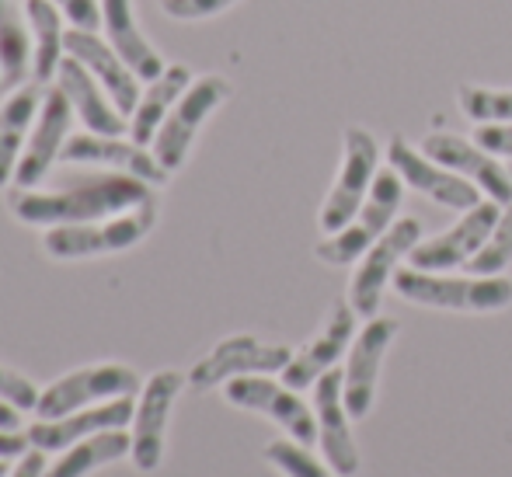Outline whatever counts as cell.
<instances>
[{"label":"cell","instance_id":"1","mask_svg":"<svg viewBox=\"0 0 512 477\" xmlns=\"http://www.w3.org/2000/svg\"><path fill=\"white\" fill-rule=\"evenodd\" d=\"M150 199H157L154 185H147L143 178L122 175V171L102 168L91 171V175L63 178L49 192L14 189L7 206H11L14 220L28 223V227H63V223L108 220V216H119Z\"/></svg>","mask_w":512,"mask_h":477},{"label":"cell","instance_id":"2","mask_svg":"<svg viewBox=\"0 0 512 477\" xmlns=\"http://www.w3.org/2000/svg\"><path fill=\"white\" fill-rule=\"evenodd\" d=\"M157 223V199L143 202L136 209H126L108 220L91 223H63V227H46L42 248L49 258L74 262V258H98V255H119L143 241Z\"/></svg>","mask_w":512,"mask_h":477},{"label":"cell","instance_id":"3","mask_svg":"<svg viewBox=\"0 0 512 477\" xmlns=\"http://www.w3.org/2000/svg\"><path fill=\"white\" fill-rule=\"evenodd\" d=\"M401 199H405V178L394 168L377 171V178H373V185H370V195H366L363 209L352 216L349 227H342L338 234H328L314 248L317 262L335 265V269L359 262V258L398 223Z\"/></svg>","mask_w":512,"mask_h":477},{"label":"cell","instance_id":"4","mask_svg":"<svg viewBox=\"0 0 512 477\" xmlns=\"http://www.w3.org/2000/svg\"><path fill=\"white\" fill-rule=\"evenodd\" d=\"M401 300L432 310H467L492 314L512 303V279L506 276H436V272L405 269L394 276Z\"/></svg>","mask_w":512,"mask_h":477},{"label":"cell","instance_id":"5","mask_svg":"<svg viewBox=\"0 0 512 477\" xmlns=\"http://www.w3.org/2000/svg\"><path fill=\"white\" fill-rule=\"evenodd\" d=\"M377 164H380V147L373 140V133H366L363 126L345 129L342 168H338L335 185H331L328 199L321 206V216H317V227L324 230V237L349 227L352 216L363 209L373 178H377Z\"/></svg>","mask_w":512,"mask_h":477},{"label":"cell","instance_id":"6","mask_svg":"<svg viewBox=\"0 0 512 477\" xmlns=\"http://www.w3.org/2000/svg\"><path fill=\"white\" fill-rule=\"evenodd\" d=\"M230 98V84L223 81L220 74H203L189 84L182 98L175 101V108L168 112V119L161 122L154 143V157L164 164L168 171H178L185 161H189V150L196 143L199 129L206 126V119Z\"/></svg>","mask_w":512,"mask_h":477},{"label":"cell","instance_id":"7","mask_svg":"<svg viewBox=\"0 0 512 477\" xmlns=\"http://www.w3.org/2000/svg\"><path fill=\"white\" fill-rule=\"evenodd\" d=\"M143 383L136 377V370L122 363H95L81 366V370L63 373L60 380H53L39 394L35 415L39 418H63L70 411L91 408V404L115 401V397H133Z\"/></svg>","mask_w":512,"mask_h":477},{"label":"cell","instance_id":"8","mask_svg":"<svg viewBox=\"0 0 512 477\" xmlns=\"http://www.w3.org/2000/svg\"><path fill=\"white\" fill-rule=\"evenodd\" d=\"M223 397H227V404H234V408L272 418V422L290 432V439H297V443H304V446L317 443L314 411L307 408L304 397L293 387L269 380V373H251V377L227 380L223 383Z\"/></svg>","mask_w":512,"mask_h":477},{"label":"cell","instance_id":"9","mask_svg":"<svg viewBox=\"0 0 512 477\" xmlns=\"http://www.w3.org/2000/svg\"><path fill=\"white\" fill-rule=\"evenodd\" d=\"M418 241H422V223H418L415 216H405V220L394 223V227L359 258V269L349 286V303L359 317H366V321L377 317L387 283H394L401 258H408Z\"/></svg>","mask_w":512,"mask_h":477},{"label":"cell","instance_id":"10","mask_svg":"<svg viewBox=\"0 0 512 477\" xmlns=\"http://www.w3.org/2000/svg\"><path fill=\"white\" fill-rule=\"evenodd\" d=\"M293 359L290 345H265L255 335H230L216 342L213 349L192 366L189 387L213 390L234 377H251V373H283Z\"/></svg>","mask_w":512,"mask_h":477},{"label":"cell","instance_id":"11","mask_svg":"<svg viewBox=\"0 0 512 477\" xmlns=\"http://www.w3.org/2000/svg\"><path fill=\"white\" fill-rule=\"evenodd\" d=\"M394 338H398V321H391V317H370L366 328L352 338L349 363H345L342 373V397L352 422L366 418L377 404L380 370H384V356Z\"/></svg>","mask_w":512,"mask_h":477},{"label":"cell","instance_id":"12","mask_svg":"<svg viewBox=\"0 0 512 477\" xmlns=\"http://www.w3.org/2000/svg\"><path fill=\"white\" fill-rule=\"evenodd\" d=\"M189 377L178 370H157L140 387V404L133 415V464L136 471L150 474L164 460V436H168L171 408L185 390Z\"/></svg>","mask_w":512,"mask_h":477},{"label":"cell","instance_id":"13","mask_svg":"<svg viewBox=\"0 0 512 477\" xmlns=\"http://www.w3.org/2000/svg\"><path fill=\"white\" fill-rule=\"evenodd\" d=\"M499 216H502V206L495 199L478 202V206L467 209L450 230H443L439 237H429V241H418L408 255V265L422 272L464 269L481 251V244L488 241V234L495 230Z\"/></svg>","mask_w":512,"mask_h":477},{"label":"cell","instance_id":"14","mask_svg":"<svg viewBox=\"0 0 512 477\" xmlns=\"http://www.w3.org/2000/svg\"><path fill=\"white\" fill-rule=\"evenodd\" d=\"M70 126H74V105L56 84L53 88L46 84L39 115H35L32 133H28V143L21 150L18 171H14V189H35L49 175V168L60 161L63 143L70 140Z\"/></svg>","mask_w":512,"mask_h":477},{"label":"cell","instance_id":"15","mask_svg":"<svg viewBox=\"0 0 512 477\" xmlns=\"http://www.w3.org/2000/svg\"><path fill=\"white\" fill-rule=\"evenodd\" d=\"M387 161H391V168L405 178L408 189L429 195V199L439 202L443 209L467 213V209H474L481 202L478 185L467 182V178L457 175V171L443 168V164L432 161V157H425L422 150H415L408 140H401V136H394V140L387 143Z\"/></svg>","mask_w":512,"mask_h":477},{"label":"cell","instance_id":"16","mask_svg":"<svg viewBox=\"0 0 512 477\" xmlns=\"http://www.w3.org/2000/svg\"><path fill=\"white\" fill-rule=\"evenodd\" d=\"M60 161L67 164H91V168L122 171V175L143 178L147 185H164L171 171L154 157L150 147H140L133 136H105V133H70L63 143Z\"/></svg>","mask_w":512,"mask_h":477},{"label":"cell","instance_id":"17","mask_svg":"<svg viewBox=\"0 0 512 477\" xmlns=\"http://www.w3.org/2000/svg\"><path fill=\"white\" fill-rule=\"evenodd\" d=\"M136 408L133 397H115V401L91 404V408L70 411L63 418H39L35 425H28V443L42 453H63L67 446L81 443L88 436H98L105 429H126L133 422Z\"/></svg>","mask_w":512,"mask_h":477},{"label":"cell","instance_id":"18","mask_svg":"<svg viewBox=\"0 0 512 477\" xmlns=\"http://www.w3.org/2000/svg\"><path fill=\"white\" fill-rule=\"evenodd\" d=\"M314 418H317V443L328 460V467L342 477L359 474V450L352 439V415L342 397V373L328 370L314 383Z\"/></svg>","mask_w":512,"mask_h":477},{"label":"cell","instance_id":"19","mask_svg":"<svg viewBox=\"0 0 512 477\" xmlns=\"http://www.w3.org/2000/svg\"><path fill=\"white\" fill-rule=\"evenodd\" d=\"M422 154L439 161L443 168L464 175L467 182H474L488 199L499 202V206H509L512 202L509 168H502V164L495 161V154L481 150L474 140H464V136H453V133H432V136H425Z\"/></svg>","mask_w":512,"mask_h":477},{"label":"cell","instance_id":"20","mask_svg":"<svg viewBox=\"0 0 512 477\" xmlns=\"http://www.w3.org/2000/svg\"><path fill=\"white\" fill-rule=\"evenodd\" d=\"M356 317L359 314L352 310V303L338 300L335 307H331L324 328L317 331L314 338H310L304 349L293 352L290 366L283 370V383H286V387L307 390V387H314V383L321 380L328 370H335V363L342 359V352H349L352 335H356Z\"/></svg>","mask_w":512,"mask_h":477},{"label":"cell","instance_id":"21","mask_svg":"<svg viewBox=\"0 0 512 477\" xmlns=\"http://www.w3.org/2000/svg\"><path fill=\"white\" fill-rule=\"evenodd\" d=\"M56 88L70 98L74 115L91 129V133L129 136V115H122L119 108H115V101L105 91V84L98 81L81 60L63 56L60 70H56Z\"/></svg>","mask_w":512,"mask_h":477},{"label":"cell","instance_id":"22","mask_svg":"<svg viewBox=\"0 0 512 477\" xmlns=\"http://www.w3.org/2000/svg\"><path fill=\"white\" fill-rule=\"evenodd\" d=\"M67 56L81 60L98 81L105 84V91L112 95L115 108L122 115H133L136 101H140V77L133 74L126 60L112 49V42L98 39V32H88V28H70L67 32Z\"/></svg>","mask_w":512,"mask_h":477},{"label":"cell","instance_id":"23","mask_svg":"<svg viewBox=\"0 0 512 477\" xmlns=\"http://www.w3.org/2000/svg\"><path fill=\"white\" fill-rule=\"evenodd\" d=\"M102 28H105V39L112 42V49L133 67V74L140 81H154V77L164 74L168 63L161 60L154 42L143 35L140 21H136L133 0H102Z\"/></svg>","mask_w":512,"mask_h":477},{"label":"cell","instance_id":"24","mask_svg":"<svg viewBox=\"0 0 512 477\" xmlns=\"http://www.w3.org/2000/svg\"><path fill=\"white\" fill-rule=\"evenodd\" d=\"M42 95H46V84L28 81L21 88H11L7 98L0 101V189L14 182V171H18L21 150H25L32 122L39 115Z\"/></svg>","mask_w":512,"mask_h":477},{"label":"cell","instance_id":"25","mask_svg":"<svg viewBox=\"0 0 512 477\" xmlns=\"http://www.w3.org/2000/svg\"><path fill=\"white\" fill-rule=\"evenodd\" d=\"M189 84H192V74H189V67H182V63H171V67H164L161 77L147 81V91H143L133 108V115H129V136H133L140 147H150V143H154L161 122L168 119L175 101L189 91Z\"/></svg>","mask_w":512,"mask_h":477},{"label":"cell","instance_id":"26","mask_svg":"<svg viewBox=\"0 0 512 477\" xmlns=\"http://www.w3.org/2000/svg\"><path fill=\"white\" fill-rule=\"evenodd\" d=\"M25 21L32 28V81L49 84L67 56V32H63V11L53 0H25Z\"/></svg>","mask_w":512,"mask_h":477},{"label":"cell","instance_id":"27","mask_svg":"<svg viewBox=\"0 0 512 477\" xmlns=\"http://www.w3.org/2000/svg\"><path fill=\"white\" fill-rule=\"evenodd\" d=\"M126 453H133V436H129L126 429H105V432H98V436H88V439H81V443L67 446V450L60 453V460L49 464L42 477H88V474H95L98 467L122 460Z\"/></svg>","mask_w":512,"mask_h":477},{"label":"cell","instance_id":"28","mask_svg":"<svg viewBox=\"0 0 512 477\" xmlns=\"http://www.w3.org/2000/svg\"><path fill=\"white\" fill-rule=\"evenodd\" d=\"M32 28L21 21V7L7 0L0 14V91L21 88L32 81Z\"/></svg>","mask_w":512,"mask_h":477},{"label":"cell","instance_id":"29","mask_svg":"<svg viewBox=\"0 0 512 477\" xmlns=\"http://www.w3.org/2000/svg\"><path fill=\"white\" fill-rule=\"evenodd\" d=\"M512 262V202L502 206V216L495 223V230L488 234V241L481 244V251L464 265L471 276H502Z\"/></svg>","mask_w":512,"mask_h":477},{"label":"cell","instance_id":"30","mask_svg":"<svg viewBox=\"0 0 512 477\" xmlns=\"http://www.w3.org/2000/svg\"><path fill=\"white\" fill-rule=\"evenodd\" d=\"M460 112L481 126V122H512V91L478 88V84H464L457 91Z\"/></svg>","mask_w":512,"mask_h":477},{"label":"cell","instance_id":"31","mask_svg":"<svg viewBox=\"0 0 512 477\" xmlns=\"http://www.w3.org/2000/svg\"><path fill=\"white\" fill-rule=\"evenodd\" d=\"M265 460L276 467L283 477H335L321 460H314V453L297 439H272L265 446Z\"/></svg>","mask_w":512,"mask_h":477},{"label":"cell","instance_id":"32","mask_svg":"<svg viewBox=\"0 0 512 477\" xmlns=\"http://www.w3.org/2000/svg\"><path fill=\"white\" fill-rule=\"evenodd\" d=\"M39 394H42V390L35 387V383L28 380L25 373L0 366V401L14 404V408H21V411H35V404H39Z\"/></svg>","mask_w":512,"mask_h":477},{"label":"cell","instance_id":"33","mask_svg":"<svg viewBox=\"0 0 512 477\" xmlns=\"http://www.w3.org/2000/svg\"><path fill=\"white\" fill-rule=\"evenodd\" d=\"M234 4L237 0H161V11L175 21H206Z\"/></svg>","mask_w":512,"mask_h":477},{"label":"cell","instance_id":"34","mask_svg":"<svg viewBox=\"0 0 512 477\" xmlns=\"http://www.w3.org/2000/svg\"><path fill=\"white\" fill-rule=\"evenodd\" d=\"M474 143L488 154L512 161V122H481L474 126Z\"/></svg>","mask_w":512,"mask_h":477},{"label":"cell","instance_id":"35","mask_svg":"<svg viewBox=\"0 0 512 477\" xmlns=\"http://www.w3.org/2000/svg\"><path fill=\"white\" fill-rule=\"evenodd\" d=\"M53 4L63 11L70 28H88V32L102 28V0H53Z\"/></svg>","mask_w":512,"mask_h":477},{"label":"cell","instance_id":"36","mask_svg":"<svg viewBox=\"0 0 512 477\" xmlns=\"http://www.w3.org/2000/svg\"><path fill=\"white\" fill-rule=\"evenodd\" d=\"M46 453L42 450H28L25 457H18V464L11 467L4 477H42L46 474Z\"/></svg>","mask_w":512,"mask_h":477},{"label":"cell","instance_id":"37","mask_svg":"<svg viewBox=\"0 0 512 477\" xmlns=\"http://www.w3.org/2000/svg\"><path fill=\"white\" fill-rule=\"evenodd\" d=\"M28 436L25 432H7V429H0V460H18V457H25L28 453Z\"/></svg>","mask_w":512,"mask_h":477},{"label":"cell","instance_id":"38","mask_svg":"<svg viewBox=\"0 0 512 477\" xmlns=\"http://www.w3.org/2000/svg\"><path fill=\"white\" fill-rule=\"evenodd\" d=\"M0 429L21 432V408H14V404L0 401Z\"/></svg>","mask_w":512,"mask_h":477},{"label":"cell","instance_id":"39","mask_svg":"<svg viewBox=\"0 0 512 477\" xmlns=\"http://www.w3.org/2000/svg\"><path fill=\"white\" fill-rule=\"evenodd\" d=\"M7 474V460H0V477H4Z\"/></svg>","mask_w":512,"mask_h":477},{"label":"cell","instance_id":"40","mask_svg":"<svg viewBox=\"0 0 512 477\" xmlns=\"http://www.w3.org/2000/svg\"><path fill=\"white\" fill-rule=\"evenodd\" d=\"M4 7H7V0H0V14H4Z\"/></svg>","mask_w":512,"mask_h":477},{"label":"cell","instance_id":"41","mask_svg":"<svg viewBox=\"0 0 512 477\" xmlns=\"http://www.w3.org/2000/svg\"><path fill=\"white\" fill-rule=\"evenodd\" d=\"M509 175H512V164H509Z\"/></svg>","mask_w":512,"mask_h":477}]
</instances>
